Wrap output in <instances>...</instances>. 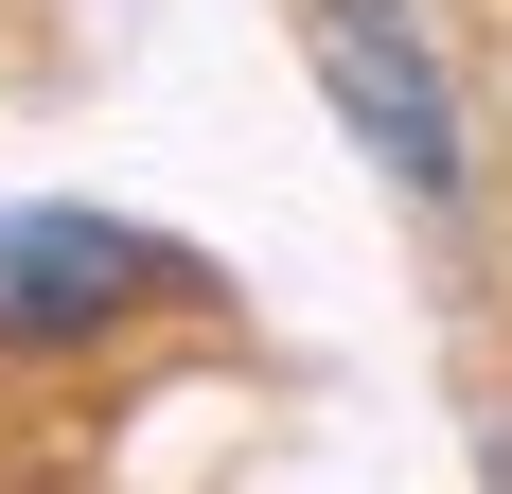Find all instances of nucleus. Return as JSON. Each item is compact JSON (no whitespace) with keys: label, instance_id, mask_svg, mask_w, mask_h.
Returning <instances> with one entry per match:
<instances>
[{"label":"nucleus","instance_id":"obj_1","mask_svg":"<svg viewBox=\"0 0 512 494\" xmlns=\"http://www.w3.org/2000/svg\"><path fill=\"white\" fill-rule=\"evenodd\" d=\"M212 265L177 230H124L89 195H0V371H71V353H124L142 318H195Z\"/></svg>","mask_w":512,"mask_h":494},{"label":"nucleus","instance_id":"obj_2","mask_svg":"<svg viewBox=\"0 0 512 494\" xmlns=\"http://www.w3.org/2000/svg\"><path fill=\"white\" fill-rule=\"evenodd\" d=\"M301 71H318V106H336V142H354L407 212H460L477 195L460 71L424 53V0H301Z\"/></svg>","mask_w":512,"mask_h":494}]
</instances>
